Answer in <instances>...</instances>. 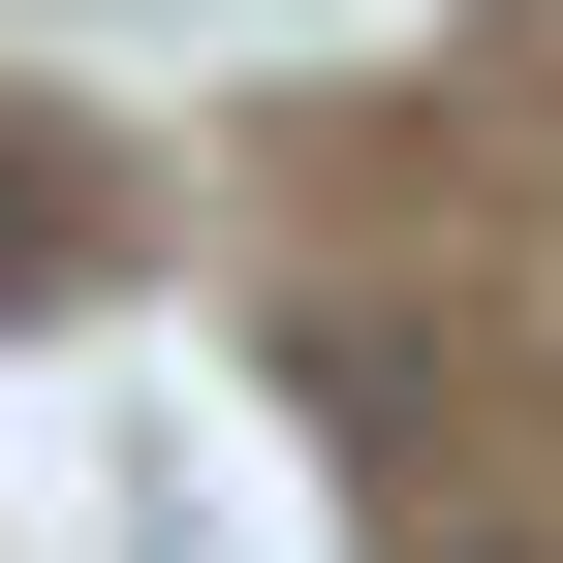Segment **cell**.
<instances>
[{"mask_svg":"<svg viewBox=\"0 0 563 563\" xmlns=\"http://www.w3.org/2000/svg\"><path fill=\"white\" fill-rule=\"evenodd\" d=\"M0 157H32V125H0ZM32 282H63V188H0V313H32Z\"/></svg>","mask_w":563,"mask_h":563,"instance_id":"6da1fadb","label":"cell"}]
</instances>
